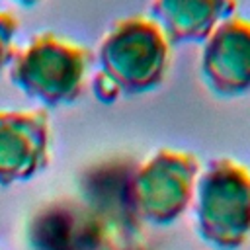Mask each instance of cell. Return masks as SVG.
Masks as SVG:
<instances>
[{"label": "cell", "mask_w": 250, "mask_h": 250, "mask_svg": "<svg viewBox=\"0 0 250 250\" xmlns=\"http://www.w3.org/2000/svg\"><path fill=\"white\" fill-rule=\"evenodd\" d=\"M170 61L172 45L148 14L117 20L94 55V96L111 104L123 96L150 92L166 78Z\"/></svg>", "instance_id": "obj_1"}, {"label": "cell", "mask_w": 250, "mask_h": 250, "mask_svg": "<svg viewBox=\"0 0 250 250\" xmlns=\"http://www.w3.org/2000/svg\"><path fill=\"white\" fill-rule=\"evenodd\" d=\"M92 66L94 53L86 45L55 31H43L16 49L8 76L27 98L59 107L80 98Z\"/></svg>", "instance_id": "obj_2"}, {"label": "cell", "mask_w": 250, "mask_h": 250, "mask_svg": "<svg viewBox=\"0 0 250 250\" xmlns=\"http://www.w3.org/2000/svg\"><path fill=\"white\" fill-rule=\"evenodd\" d=\"M195 223L199 236L217 250H234L250 238V168L221 156L195 182Z\"/></svg>", "instance_id": "obj_3"}, {"label": "cell", "mask_w": 250, "mask_h": 250, "mask_svg": "<svg viewBox=\"0 0 250 250\" xmlns=\"http://www.w3.org/2000/svg\"><path fill=\"white\" fill-rule=\"evenodd\" d=\"M199 176V158L193 152L160 148L127 180V203L133 217L166 225L189 205Z\"/></svg>", "instance_id": "obj_4"}, {"label": "cell", "mask_w": 250, "mask_h": 250, "mask_svg": "<svg viewBox=\"0 0 250 250\" xmlns=\"http://www.w3.org/2000/svg\"><path fill=\"white\" fill-rule=\"evenodd\" d=\"M109 225L102 207L80 199H55L27 223L29 250H104Z\"/></svg>", "instance_id": "obj_5"}, {"label": "cell", "mask_w": 250, "mask_h": 250, "mask_svg": "<svg viewBox=\"0 0 250 250\" xmlns=\"http://www.w3.org/2000/svg\"><path fill=\"white\" fill-rule=\"evenodd\" d=\"M199 70L215 96L236 98L250 92V18L232 14L209 33Z\"/></svg>", "instance_id": "obj_6"}, {"label": "cell", "mask_w": 250, "mask_h": 250, "mask_svg": "<svg viewBox=\"0 0 250 250\" xmlns=\"http://www.w3.org/2000/svg\"><path fill=\"white\" fill-rule=\"evenodd\" d=\"M45 109H0V186L29 180L49 164Z\"/></svg>", "instance_id": "obj_7"}, {"label": "cell", "mask_w": 250, "mask_h": 250, "mask_svg": "<svg viewBox=\"0 0 250 250\" xmlns=\"http://www.w3.org/2000/svg\"><path fill=\"white\" fill-rule=\"evenodd\" d=\"M236 0H152L148 16L160 25L170 45L199 43L236 14Z\"/></svg>", "instance_id": "obj_8"}, {"label": "cell", "mask_w": 250, "mask_h": 250, "mask_svg": "<svg viewBox=\"0 0 250 250\" xmlns=\"http://www.w3.org/2000/svg\"><path fill=\"white\" fill-rule=\"evenodd\" d=\"M20 21L12 12L0 10V70L10 64L14 53H16V33H18Z\"/></svg>", "instance_id": "obj_9"}, {"label": "cell", "mask_w": 250, "mask_h": 250, "mask_svg": "<svg viewBox=\"0 0 250 250\" xmlns=\"http://www.w3.org/2000/svg\"><path fill=\"white\" fill-rule=\"evenodd\" d=\"M8 2H12V4H18V6H35L39 0H8Z\"/></svg>", "instance_id": "obj_10"}]
</instances>
